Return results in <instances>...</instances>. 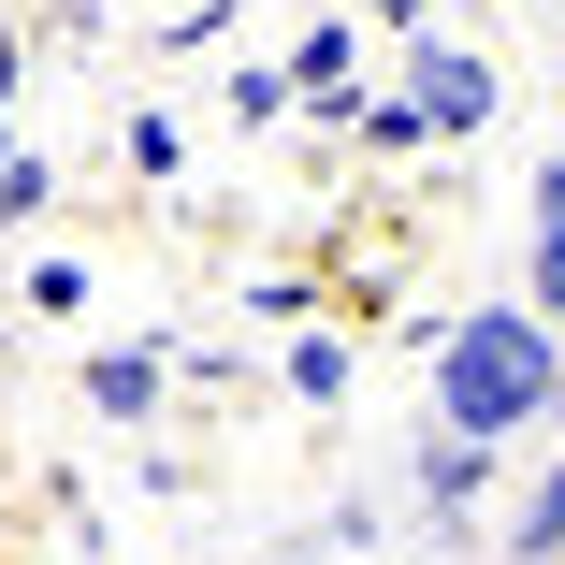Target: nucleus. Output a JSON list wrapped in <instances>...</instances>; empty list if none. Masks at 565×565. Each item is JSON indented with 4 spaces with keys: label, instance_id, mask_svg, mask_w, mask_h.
<instances>
[{
    "label": "nucleus",
    "instance_id": "f257e3e1",
    "mask_svg": "<svg viewBox=\"0 0 565 565\" xmlns=\"http://www.w3.org/2000/svg\"><path fill=\"white\" fill-rule=\"evenodd\" d=\"M551 406H565V333H551L536 305H465V319H435V420H449V435L508 449V435H536Z\"/></svg>",
    "mask_w": 565,
    "mask_h": 565
},
{
    "label": "nucleus",
    "instance_id": "f03ea898",
    "mask_svg": "<svg viewBox=\"0 0 565 565\" xmlns=\"http://www.w3.org/2000/svg\"><path fill=\"white\" fill-rule=\"evenodd\" d=\"M406 102H420V131H435V146H479V131H493V102H508V73H493L479 44L420 30V44H406Z\"/></svg>",
    "mask_w": 565,
    "mask_h": 565
},
{
    "label": "nucleus",
    "instance_id": "7ed1b4c3",
    "mask_svg": "<svg viewBox=\"0 0 565 565\" xmlns=\"http://www.w3.org/2000/svg\"><path fill=\"white\" fill-rule=\"evenodd\" d=\"M290 102H305L319 131H349V117H363V15H319V30L290 44Z\"/></svg>",
    "mask_w": 565,
    "mask_h": 565
},
{
    "label": "nucleus",
    "instance_id": "20e7f679",
    "mask_svg": "<svg viewBox=\"0 0 565 565\" xmlns=\"http://www.w3.org/2000/svg\"><path fill=\"white\" fill-rule=\"evenodd\" d=\"M406 479H420V508H435V522H465V508L493 493V449H479V435H449V420H435V435H420V465H406Z\"/></svg>",
    "mask_w": 565,
    "mask_h": 565
},
{
    "label": "nucleus",
    "instance_id": "39448f33",
    "mask_svg": "<svg viewBox=\"0 0 565 565\" xmlns=\"http://www.w3.org/2000/svg\"><path fill=\"white\" fill-rule=\"evenodd\" d=\"M160 349H87V420H160Z\"/></svg>",
    "mask_w": 565,
    "mask_h": 565
},
{
    "label": "nucleus",
    "instance_id": "423d86ee",
    "mask_svg": "<svg viewBox=\"0 0 565 565\" xmlns=\"http://www.w3.org/2000/svg\"><path fill=\"white\" fill-rule=\"evenodd\" d=\"M522 305H536V319L565 305V160L536 174V217H522Z\"/></svg>",
    "mask_w": 565,
    "mask_h": 565
},
{
    "label": "nucleus",
    "instance_id": "0eeeda50",
    "mask_svg": "<svg viewBox=\"0 0 565 565\" xmlns=\"http://www.w3.org/2000/svg\"><path fill=\"white\" fill-rule=\"evenodd\" d=\"M508 565H565V449L536 465V493L508 508Z\"/></svg>",
    "mask_w": 565,
    "mask_h": 565
},
{
    "label": "nucleus",
    "instance_id": "6e6552de",
    "mask_svg": "<svg viewBox=\"0 0 565 565\" xmlns=\"http://www.w3.org/2000/svg\"><path fill=\"white\" fill-rule=\"evenodd\" d=\"M349 377H363V363H349V333H319V319H305V333H290V392H305V406H349Z\"/></svg>",
    "mask_w": 565,
    "mask_h": 565
},
{
    "label": "nucleus",
    "instance_id": "1a4fd4ad",
    "mask_svg": "<svg viewBox=\"0 0 565 565\" xmlns=\"http://www.w3.org/2000/svg\"><path fill=\"white\" fill-rule=\"evenodd\" d=\"M349 131H363L377 160H406V146H435V131H420V102H406V87H363V117H349Z\"/></svg>",
    "mask_w": 565,
    "mask_h": 565
},
{
    "label": "nucleus",
    "instance_id": "9d476101",
    "mask_svg": "<svg viewBox=\"0 0 565 565\" xmlns=\"http://www.w3.org/2000/svg\"><path fill=\"white\" fill-rule=\"evenodd\" d=\"M44 203H58V174L15 146V160H0V233H15V217H44Z\"/></svg>",
    "mask_w": 565,
    "mask_h": 565
},
{
    "label": "nucleus",
    "instance_id": "9b49d317",
    "mask_svg": "<svg viewBox=\"0 0 565 565\" xmlns=\"http://www.w3.org/2000/svg\"><path fill=\"white\" fill-rule=\"evenodd\" d=\"M233 117H247V131L290 117V58H247V73H233Z\"/></svg>",
    "mask_w": 565,
    "mask_h": 565
},
{
    "label": "nucleus",
    "instance_id": "f8f14e48",
    "mask_svg": "<svg viewBox=\"0 0 565 565\" xmlns=\"http://www.w3.org/2000/svg\"><path fill=\"white\" fill-rule=\"evenodd\" d=\"M131 174H189V131L174 117H131Z\"/></svg>",
    "mask_w": 565,
    "mask_h": 565
},
{
    "label": "nucleus",
    "instance_id": "ddd939ff",
    "mask_svg": "<svg viewBox=\"0 0 565 565\" xmlns=\"http://www.w3.org/2000/svg\"><path fill=\"white\" fill-rule=\"evenodd\" d=\"M363 15H377V30H420V15H435V0H363Z\"/></svg>",
    "mask_w": 565,
    "mask_h": 565
},
{
    "label": "nucleus",
    "instance_id": "4468645a",
    "mask_svg": "<svg viewBox=\"0 0 565 565\" xmlns=\"http://www.w3.org/2000/svg\"><path fill=\"white\" fill-rule=\"evenodd\" d=\"M276 565H290V551H276Z\"/></svg>",
    "mask_w": 565,
    "mask_h": 565
}]
</instances>
